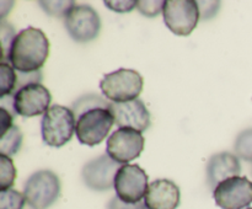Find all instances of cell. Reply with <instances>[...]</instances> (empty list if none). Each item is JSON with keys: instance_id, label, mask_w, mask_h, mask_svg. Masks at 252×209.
<instances>
[{"instance_id": "3", "label": "cell", "mask_w": 252, "mask_h": 209, "mask_svg": "<svg viewBox=\"0 0 252 209\" xmlns=\"http://www.w3.org/2000/svg\"><path fill=\"white\" fill-rule=\"evenodd\" d=\"M143 76L137 70L126 68L106 74L100 81L101 92L117 103L137 100L143 91Z\"/></svg>"}, {"instance_id": "6", "label": "cell", "mask_w": 252, "mask_h": 209, "mask_svg": "<svg viewBox=\"0 0 252 209\" xmlns=\"http://www.w3.org/2000/svg\"><path fill=\"white\" fill-rule=\"evenodd\" d=\"M63 19L69 36L79 43L94 41L101 31L100 16L90 5L74 4Z\"/></svg>"}, {"instance_id": "5", "label": "cell", "mask_w": 252, "mask_h": 209, "mask_svg": "<svg viewBox=\"0 0 252 209\" xmlns=\"http://www.w3.org/2000/svg\"><path fill=\"white\" fill-rule=\"evenodd\" d=\"M115 118L110 108H93L76 118L75 134L84 145L95 147L103 142L112 129Z\"/></svg>"}, {"instance_id": "13", "label": "cell", "mask_w": 252, "mask_h": 209, "mask_svg": "<svg viewBox=\"0 0 252 209\" xmlns=\"http://www.w3.org/2000/svg\"><path fill=\"white\" fill-rule=\"evenodd\" d=\"M110 110L112 112L115 123L120 128L144 132L150 125V112L142 100L128 101V102H111Z\"/></svg>"}, {"instance_id": "29", "label": "cell", "mask_w": 252, "mask_h": 209, "mask_svg": "<svg viewBox=\"0 0 252 209\" xmlns=\"http://www.w3.org/2000/svg\"><path fill=\"white\" fill-rule=\"evenodd\" d=\"M15 124L12 123V115L10 113V111L4 107L0 108V137L4 135Z\"/></svg>"}, {"instance_id": "11", "label": "cell", "mask_w": 252, "mask_h": 209, "mask_svg": "<svg viewBox=\"0 0 252 209\" xmlns=\"http://www.w3.org/2000/svg\"><path fill=\"white\" fill-rule=\"evenodd\" d=\"M213 197L221 209H245L252 203V182L245 176L231 177L214 188Z\"/></svg>"}, {"instance_id": "1", "label": "cell", "mask_w": 252, "mask_h": 209, "mask_svg": "<svg viewBox=\"0 0 252 209\" xmlns=\"http://www.w3.org/2000/svg\"><path fill=\"white\" fill-rule=\"evenodd\" d=\"M48 56L49 41L44 32L30 26L16 34L7 60L19 73H34L41 70Z\"/></svg>"}, {"instance_id": "2", "label": "cell", "mask_w": 252, "mask_h": 209, "mask_svg": "<svg viewBox=\"0 0 252 209\" xmlns=\"http://www.w3.org/2000/svg\"><path fill=\"white\" fill-rule=\"evenodd\" d=\"M76 120L73 110L62 105H53L43 115L41 134L44 144L59 148L73 138Z\"/></svg>"}, {"instance_id": "28", "label": "cell", "mask_w": 252, "mask_h": 209, "mask_svg": "<svg viewBox=\"0 0 252 209\" xmlns=\"http://www.w3.org/2000/svg\"><path fill=\"white\" fill-rule=\"evenodd\" d=\"M107 209H148L145 203L139 202V203H125L121 201L118 197H113L108 203Z\"/></svg>"}, {"instance_id": "27", "label": "cell", "mask_w": 252, "mask_h": 209, "mask_svg": "<svg viewBox=\"0 0 252 209\" xmlns=\"http://www.w3.org/2000/svg\"><path fill=\"white\" fill-rule=\"evenodd\" d=\"M105 5L110 10L116 12H129L132 11L134 7L138 6V1H128V0H125V1H112V0H108V1H105Z\"/></svg>"}, {"instance_id": "21", "label": "cell", "mask_w": 252, "mask_h": 209, "mask_svg": "<svg viewBox=\"0 0 252 209\" xmlns=\"http://www.w3.org/2000/svg\"><path fill=\"white\" fill-rule=\"evenodd\" d=\"M26 203L25 194L16 189L0 191V209H24Z\"/></svg>"}, {"instance_id": "18", "label": "cell", "mask_w": 252, "mask_h": 209, "mask_svg": "<svg viewBox=\"0 0 252 209\" xmlns=\"http://www.w3.org/2000/svg\"><path fill=\"white\" fill-rule=\"evenodd\" d=\"M110 103L111 102H107L101 96L95 95V93H89V95H84L81 97H79L76 101H74L71 110H73L75 117L78 118L84 112H86L89 110H93V108H110Z\"/></svg>"}, {"instance_id": "19", "label": "cell", "mask_w": 252, "mask_h": 209, "mask_svg": "<svg viewBox=\"0 0 252 209\" xmlns=\"http://www.w3.org/2000/svg\"><path fill=\"white\" fill-rule=\"evenodd\" d=\"M16 179V169L10 156L0 154V191L11 188Z\"/></svg>"}, {"instance_id": "31", "label": "cell", "mask_w": 252, "mask_h": 209, "mask_svg": "<svg viewBox=\"0 0 252 209\" xmlns=\"http://www.w3.org/2000/svg\"><path fill=\"white\" fill-rule=\"evenodd\" d=\"M251 172H252V171H251Z\"/></svg>"}, {"instance_id": "8", "label": "cell", "mask_w": 252, "mask_h": 209, "mask_svg": "<svg viewBox=\"0 0 252 209\" xmlns=\"http://www.w3.org/2000/svg\"><path fill=\"white\" fill-rule=\"evenodd\" d=\"M149 177L140 166L126 164L118 169L115 177L116 197L125 203H139L149 188Z\"/></svg>"}, {"instance_id": "24", "label": "cell", "mask_w": 252, "mask_h": 209, "mask_svg": "<svg viewBox=\"0 0 252 209\" xmlns=\"http://www.w3.org/2000/svg\"><path fill=\"white\" fill-rule=\"evenodd\" d=\"M165 1H158V0H154V1H138V10L142 15L147 17H155L162 12L164 10Z\"/></svg>"}, {"instance_id": "14", "label": "cell", "mask_w": 252, "mask_h": 209, "mask_svg": "<svg viewBox=\"0 0 252 209\" xmlns=\"http://www.w3.org/2000/svg\"><path fill=\"white\" fill-rule=\"evenodd\" d=\"M181 201L180 188L174 181L159 179L149 184L144 203L148 209H177Z\"/></svg>"}, {"instance_id": "10", "label": "cell", "mask_w": 252, "mask_h": 209, "mask_svg": "<svg viewBox=\"0 0 252 209\" xmlns=\"http://www.w3.org/2000/svg\"><path fill=\"white\" fill-rule=\"evenodd\" d=\"M144 143V137L139 130L118 128L108 137L106 151L115 161L126 165L140 156Z\"/></svg>"}, {"instance_id": "25", "label": "cell", "mask_w": 252, "mask_h": 209, "mask_svg": "<svg viewBox=\"0 0 252 209\" xmlns=\"http://www.w3.org/2000/svg\"><path fill=\"white\" fill-rule=\"evenodd\" d=\"M42 71H34V73H17V84H16V91L19 89L24 88L27 84L31 83H42ZM15 91V92H16Z\"/></svg>"}, {"instance_id": "12", "label": "cell", "mask_w": 252, "mask_h": 209, "mask_svg": "<svg viewBox=\"0 0 252 209\" xmlns=\"http://www.w3.org/2000/svg\"><path fill=\"white\" fill-rule=\"evenodd\" d=\"M120 167V162L103 154L84 165L81 177L85 186L93 191H110L115 187V177Z\"/></svg>"}, {"instance_id": "23", "label": "cell", "mask_w": 252, "mask_h": 209, "mask_svg": "<svg viewBox=\"0 0 252 209\" xmlns=\"http://www.w3.org/2000/svg\"><path fill=\"white\" fill-rule=\"evenodd\" d=\"M75 4L74 1H39L42 9L52 16H63L69 9Z\"/></svg>"}, {"instance_id": "9", "label": "cell", "mask_w": 252, "mask_h": 209, "mask_svg": "<svg viewBox=\"0 0 252 209\" xmlns=\"http://www.w3.org/2000/svg\"><path fill=\"white\" fill-rule=\"evenodd\" d=\"M52 95L42 83L27 84L12 96V111L22 117L44 115L51 106Z\"/></svg>"}, {"instance_id": "15", "label": "cell", "mask_w": 252, "mask_h": 209, "mask_svg": "<svg viewBox=\"0 0 252 209\" xmlns=\"http://www.w3.org/2000/svg\"><path fill=\"white\" fill-rule=\"evenodd\" d=\"M241 164L239 157L231 152H218L209 157L207 162V181L212 191L220 182L231 177L240 176Z\"/></svg>"}, {"instance_id": "26", "label": "cell", "mask_w": 252, "mask_h": 209, "mask_svg": "<svg viewBox=\"0 0 252 209\" xmlns=\"http://www.w3.org/2000/svg\"><path fill=\"white\" fill-rule=\"evenodd\" d=\"M199 11H201L202 20H209L216 16L217 12L219 11L220 2L219 1H198Z\"/></svg>"}, {"instance_id": "20", "label": "cell", "mask_w": 252, "mask_h": 209, "mask_svg": "<svg viewBox=\"0 0 252 209\" xmlns=\"http://www.w3.org/2000/svg\"><path fill=\"white\" fill-rule=\"evenodd\" d=\"M234 150L236 156L252 164V128L243 130L236 137Z\"/></svg>"}, {"instance_id": "17", "label": "cell", "mask_w": 252, "mask_h": 209, "mask_svg": "<svg viewBox=\"0 0 252 209\" xmlns=\"http://www.w3.org/2000/svg\"><path fill=\"white\" fill-rule=\"evenodd\" d=\"M22 145V133L19 127L14 125L4 135L0 137V154L11 157L17 154Z\"/></svg>"}, {"instance_id": "4", "label": "cell", "mask_w": 252, "mask_h": 209, "mask_svg": "<svg viewBox=\"0 0 252 209\" xmlns=\"http://www.w3.org/2000/svg\"><path fill=\"white\" fill-rule=\"evenodd\" d=\"M61 179L51 170H39L27 179L24 194L27 204L33 209H47L61 196Z\"/></svg>"}, {"instance_id": "7", "label": "cell", "mask_w": 252, "mask_h": 209, "mask_svg": "<svg viewBox=\"0 0 252 209\" xmlns=\"http://www.w3.org/2000/svg\"><path fill=\"white\" fill-rule=\"evenodd\" d=\"M162 17L167 29L176 36H189L201 20L198 1L194 0H167Z\"/></svg>"}, {"instance_id": "22", "label": "cell", "mask_w": 252, "mask_h": 209, "mask_svg": "<svg viewBox=\"0 0 252 209\" xmlns=\"http://www.w3.org/2000/svg\"><path fill=\"white\" fill-rule=\"evenodd\" d=\"M16 34L17 33H15L14 27L10 24H7L5 20H1V22H0V39H1L2 47V61H4L5 58H7V54H9L10 48H11V44Z\"/></svg>"}, {"instance_id": "16", "label": "cell", "mask_w": 252, "mask_h": 209, "mask_svg": "<svg viewBox=\"0 0 252 209\" xmlns=\"http://www.w3.org/2000/svg\"><path fill=\"white\" fill-rule=\"evenodd\" d=\"M17 73L10 64L0 63V98L14 96L16 91Z\"/></svg>"}, {"instance_id": "30", "label": "cell", "mask_w": 252, "mask_h": 209, "mask_svg": "<svg viewBox=\"0 0 252 209\" xmlns=\"http://www.w3.org/2000/svg\"><path fill=\"white\" fill-rule=\"evenodd\" d=\"M245 209H252V208H245Z\"/></svg>"}]
</instances>
